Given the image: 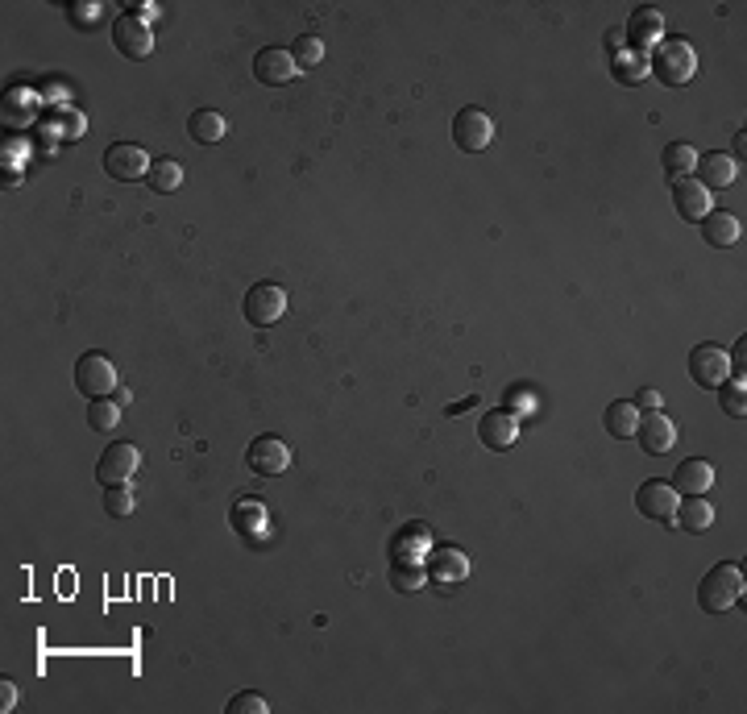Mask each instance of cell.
<instances>
[{
    "instance_id": "cell-1",
    "label": "cell",
    "mask_w": 747,
    "mask_h": 714,
    "mask_svg": "<svg viewBox=\"0 0 747 714\" xmlns=\"http://www.w3.org/2000/svg\"><path fill=\"white\" fill-rule=\"evenodd\" d=\"M648 71L660 79L664 88H685L689 79L698 75V50L689 46L685 38H669V34H664V42L648 54Z\"/></svg>"
},
{
    "instance_id": "cell-2",
    "label": "cell",
    "mask_w": 747,
    "mask_h": 714,
    "mask_svg": "<svg viewBox=\"0 0 747 714\" xmlns=\"http://www.w3.org/2000/svg\"><path fill=\"white\" fill-rule=\"evenodd\" d=\"M735 602H743V565L735 561H723V565H714L702 586H698V607L710 611V615H723L731 611Z\"/></svg>"
},
{
    "instance_id": "cell-3",
    "label": "cell",
    "mask_w": 747,
    "mask_h": 714,
    "mask_svg": "<svg viewBox=\"0 0 747 714\" xmlns=\"http://www.w3.org/2000/svg\"><path fill=\"white\" fill-rule=\"evenodd\" d=\"M75 391L79 395H88V399H108L117 387V366H113V357L92 349V353H83L79 362H75Z\"/></svg>"
},
{
    "instance_id": "cell-4",
    "label": "cell",
    "mask_w": 747,
    "mask_h": 714,
    "mask_svg": "<svg viewBox=\"0 0 747 714\" xmlns=\"http://www.w3.org/2000/svg\"><path fill=\"white\" fill-rule=\"evenodd\" d=\"M113 46H117L121 59H129V63L150 59V54H154V25L146 17H137L133 9L121 13L113 21Z\"/></svg>"
},
{
    "instance_id": "cell-5",
    "label": "cell",
    "mask_w": 747,
    "mask_h": 714,
    "mask_svg": "<svg viewBox=\"0 0 747 714\" xmlns=\"http://www.w3.org/2000/svg\"><path fill=\"white\" fill-rule=\"evenodd\" d=\"M241 312H245V320L254 328L279 324L283 312H287V291L279 283H254L245 291V299H241Z\"/></svg>"
},
{
    "instance_id": "cell-6",
    "label": "cell",
    "mask_w": 747,
    "mask_h": 714,
    "mask_svg": "<svg viewBox=\"0 0 747 714\" xmlns=\"http://www.w3.org/2000/svg\"><path fill=\"white\" fill-rule=\"evenodd\" d=\"M677 503H681V494L673 490L669 478H648V482H640V490H635V511H640L644 519H652V524L673 528Z\"/></svg>"
},
{
    "instance_id": "cell-7",
    "label": "cell",
    "mask_w": 747,
    "mask_h": 714,
    "mask_svg": "<svg viewBox=\"0 0 747 714\" xmlns=\"http://www.w3.org/2000/svg\"><path fill=\"white\" fill-rule=\"evenodd\" d=\"M150 167H154V158L133 142H117L104 150V175L117 183H142L150 175Z\"/></svg>"
},
{
    "instance_id": "cell-8",
    "label": "cell",
    "mask_w": 747,
    "mask_h": 714,
    "mask_svg": "<svg viewBox=\"0 0 747 714\" xmlns=\"http://www.w3.org/2000/svg\"><path fill=\"white\" fill-rule=\"evenodd\" d=\"M689 378L698 382L702 391H718L723 382L731 378V357L723 345H694V353H689Z\"/></svg>"
},
{
    "instance_id": "cell-9",
    "label": "cell",
    "mask_w": 747,
    "mask_h": 714,
    "mask_svg": "<svg viewBox=\"0 0 747 714\" xmlns=\"http://www.w3.org/2000/svg\"><path fill=\"white\" fill-rule=\"evenodd\" d=\"M453 142L465 154H482L494 142V121H490L486 108H474V104L461 108V113L453 117Z\"/></svg>"
},
{
    "instance_id": "cell-10",
    "label": "cell",
    "mask_w": 747,
    "mask_h": 714,
    "mask_svg": "<svg viewBox=\"0 0 747 714\" xmlns=\"http://www.w3.org/2000/svg\"><path fill=\"white\" fill-rule=\"evenodd\" d=\"M245 465H249L254 474H262V478L287 474V470H291V449H287V441H279L274 432L254 436V441H249V449H245Z\"/></svg>"
},
{
    "instance_id": "cell-11",
    "label": "cell",
    "mask_w": 747,
    "mask_h": 714,
    "mask_svg": "<svg viewBox=\"0 0 747 714\" xmlns=\"http://www.w3.org/2000/svg\"><path fill=\"white\" fill-rule=\"evenodd\" d=\"M137 465H142V449L129 445V441H117V445H108L96 461V482L100 486H125L133 474H137Z\"/></svg>"
},
{
    "instance_id": "cell-12",
    "label": "cell",
    "mask_w": 747,
    "mask_h": 714,
    "mask_svg": "<svg viewBox=\"0 0 747 714\" xmlns=\"http://www.w3.org/2000/svg\"><path fill=\"white\" fill-rule=\"evenodd\" d=\"M424 573H428V582L436 586H457L469 578V557L461 553L457 544H436L424 553Z\"/></svg>"
},
{
    "instance_id": "cell-13",
    "label": "cell",
    "mask_w": 747,
    "mask_h": 714,
    "mask_svg": "<svg viewBox=\"0 0 747 714\" xmlns=\"http://www.w3.org/2000/svg\"><path fill=\"white\" fill-rule=\"evenodd\" d=\"M660 42H664V17H660V9L640 5V9L627 17V50L652 54Z\"/></svg>"
},
{
    "instance_id": "cell-14",
    "label": "cell",
    "mask_w": 747,
    "mask_h": 714,
    "mask_svg": "<svg viewBox=\"0 0 747 714\" xmlns=\"http://www.w3.org/2000/svg\"><path fill=\"white\" fill-rule=\"evenodd\" d=\"M519 428H523V420L511 416L507 407H498V411H486V416L478 420V441H482L490 453H507V449L519 441Z\"/></svg>"
},
{
    "instance_id": "cell-15",
    "label": "cell",
    "mask_w": 747,
    "mask_h": 714,
    "mask_svg": "<svg viewBox=\"0 0 747 714\" xmlns=\"http://www.w3.org/2000/svg\"><path fill=\"white\" fill-rule=\"evenodd\" d=\"M635 436H640V449L648 457H664L677 445V424L664 416V411H640V428H635Z\"/></svg>"
},
{
    "instance_id": "cell-16",
    "label": "cell",
    "mask_w": 747,
    "mask_h": 714,
    "mask_svg": "<svg viewBox=\"0 0 747 714\" xmlns=\"http://www.w3.org/2000/svg\"><path fill=\"white\" fill-rule=\"evenodd\" d=\"M673 208H677L681 221H689V225H702L706 212H714V208H710V191H706L694 175L673 179Z\"/></svg>"
},
{
    "instance_id": "cell-17",
    "label": "cell",
    "mask_w": 747,
    "mask_h": 714,
    "mask_svg": "<svg viewBox=\"0 0 747 714\" xmlns=\"http://www.w3.org/2000/svg\"><path fill=\"white\" fill-rule=\"evenodd\" d=\"M694 179L710 191H723V187H731L735 179H739V162L731 158V154H723V150H710V154H698V167H694Z\"/></svg>"
},
{
    "instance_id": "cell-18",
    "label": "cell",
    "mask_w": 747,
    "mask_h": 714,
    "mask_svg": "<svg viewBox=\"0 0 747 714\" xmlns=\"http://www.w3.org/2000/svg\"><path fill=\"white\" fill-rule=\"evenodd\" d=\"M254 75H258V84L279 88V84H291V79L299 75V63L291 59V50L266 46V50H258V59H254Z\"/></svg>"
},
{
    "instance_id": "cell-19",
    "label": "cell",
    "mask_w": 747,
    "mask_h": 714,
    "mask_svg": "<svg viewBox=\"0 0 747 714\" xmlns=\"http://www.w3.org/2000/svg\"><path fill=\"white\" fill-rule=\"evenodd\" d=\"M714 486V465L702 457H685L677 470H673V490L677 494H702Z\"/></svg>"
},
{
    "instance_id": "cell-20",
    "label": "cell",
    "mask_w": 747,
    "mask_h": 714,
    "mask_svg": "<svg viewBox=\"0 0 747 714\" xmlns=\"http://www.w3.org/2000/svg\"><path fill=\"white\" fill-rule=\"evenodd\" d=\"M673 519H677V528L702 536V532L714 528V507L706 503V494H685V499L677 503V515H673Z\"/></svg>"
},
{
    "instance_id": "cell-21",
    "label": "cell",
    "mask_w": 747,
    "mask_h": 714,
    "mask_svg": "<svg viewBox=\"0 0 747 714\" xmlns=\"http://www.w3.org/2000/svg\"><path fill=\"white\" fill-rule=\"evenodd\" d=\"M702 237H706V245H714V250H731V245L743 237V225H739L735 212H706Z\"/></svg>"
},
{
    "instance_id": "cell-22",
    "label": "cell",
    "mask_w": 747,
    "mask_h": 714,
    "mask_svg": "<svg viewBox=\"0 0 747 714\" xmlns=\"http://www.w3.org/2000/svg\"><path fill=\"white\" fill-rule=\"evenodd\" d=\"M606 432L615 436V441H631L635 428H640V407H635L631 399H615V403H606V416H602Z\"/></svg>"
},
{
    "instance_id": "cell-23",
    "label": "cell",
    "mask_w": 747,
    "mask_h": 714,
    "mask_svg": "<svg viewBox=\"0 0 747 714\" xmlns=\"http://www.w3.org/2000/svg\"><path fill=\"white\" fill-rule=\"evenodd\" d=\"M611 75L619 79L623 88H640L644 79L652 75V71H648V54H635V50H627V46L615 50V54H611Z\"/></svg>"
},
{
    "instance_id": "cell-24",
    "label": "cell",
    "mask_w": 747,
    "mask_h": 714,
    "mask_svg": "<svg viewBox=\"0 0 747 714\" xmlns=\"http://www.w3.org/2000/svg\"><path fill=\"white\" fill-rule=\"evenodd\" d=\"M187 133H191V142H200V146H216L220 137L229 133V121L220 117L216 108H200V113H191Z\"/></svg>"
},
{
    "instance_id": "cell-25",
    "label": "cell",
    "mask_w": 747,
    "mask_h": 714,
    "mask_svg": "<svg viewBox=\"0 0 747 714\" xmlns=\"http://www.w3.org/2000/svg\"><path fill=\"white\" fill-rule=\"evenodd\" d=\"M229 524H233V532H241V536H262L270 519H266V507H262L258 499H237L233 511H229Z\"/></svg>"
},
{
    "instance_id": "cell-26",
    "label": "cell",
    "mask_w": 747,
    "mask_h": 714,
    "mask_svg": "<svg viewBox=\"0 0 747 714\" xmlns=\"http://www.w3.org/2000/svg\"><path fill=\"white\" fill-rule=\"evenodd\" d=\"M391 590L395 594H420L424 582H428V573H424V561H391Z\"/></svg>"
},
{
    "instance_id": "cell-27",
    "label": "cell",
    "mask_w": 747,
    "mask_h": 714,
    "mask_svg": "<svg viewBox=\"0 0 747 714\" xmlns=\"http://www.w3.org/2000/svg\"><path fill=\"white\" fill-rule=\"evenodd\" d=\"M146 183H150V191H158V196H171V191L183 187V167H179L175 158H154Z\"/></svg>"
},
{
    "instance_id": "cell-28",
    "label": "cell",
    "mask_w": 747,
    "mask_h": 714,
    "mask_svg": "<svg viewBox=\"0 0 747 714\" xmlns=\"http://www.w3.org/2000/svg\"><path fill=\"white\" fill-rule=\"evenodd\" d=\"M660 162H664V171H669V179H685V175H694V167H698V150L689 142H673V146H664Z\"/></svg>"
},
{
    "instance_id": "cell-29",
    "label": "cell",
    "mask_w": 747,
    "mask_h": 714,
    "mask_svg": "<svg viewBox=\"0 0 747 714\" xmlns=\"http://www.w3.org/2000/svg\"><path fill=\"white\" fill-rule=\"evenodd\" d=\"M121 424V403L108 395V399H88V428L96 432H113Z\"/></svg>"
},
{
    "instance_id": "cell-30",
    "label": "cell",
    "mask_w": 747,
    "mask_h": 714,
    "mask_svg": "<svg viewBox=\"0 0 747 714\" xmlns=\"http://www.w3.org/2000/svg\"><path fill=\"white\" fill-rule=\"evenodd\" d=\"M718 407H723V416H731V420H743L747 416V387L743 382H723L718 387Z\"/></svg>"
},
{
    "instance_id": "cell-31",
    "label": "cell",
    "mask_w": 747,
    "mask_h": 714,
    "mask_svg": "<svg viewBox=\"0 0 747 714\" xmlns=\"http://www.w3.org/2000/svg\"><path fill=\"white\" fill-rule=\"evenodd\" d=\"M291 59L299 63V71H303V67H320V63H324V42H320L316 34H303V38H295V46H291Z\"/></svg>"
},
{
    "instance_id": "cell-32",
    "label": "cell",
    "mask_w": 747,
    "mask_h": 714,
    "mask_svg": "<svg viewBox=\"0 0 747 714\" xmlns=\"http://www.w3.org/2000/svg\"><path fill=\"white\" fill-rule=\"evenodd\" d=\"M104 511L113 519H129L133 515V490L129 482L125 486H104Z\"/></svg>"
},
{
    "instance_id": "cell-33",
    "label": "cell",
    "mask_w": 747,
    "mask_h": 714,
    "mask_svg": "<svg viewBox=\"0 0 747 714\" xmlns=\"http://www.w3.org/2000/svg\"><path fill=\"white\" fill-rule=\"evenodd\" d=\"M229 714H270V702L262 694H237L229 698Z\"/></svg>"
},
{
    "instance_id": "cell-34",
    "label": "cell",
    "mask_w": 747,
    "mask_h": 714,
    "mask_svg": "<svg viewBox=\"0 0 747 714\" xmlns=\"http://www.w3.org/2000/svg\"><path fill=\"white\" fill-rule=\"evenodd\" d=\"M727 357H731V374H735V382H743V374H747V337H739V345H735Z\"/></svg>"
},
{
    "instance_id": "cell-35",
    "label": "cell",
    "mask_w": 747,
    "mask_h": 714,
    "mask_svg": "<svg viewBox=\"0 0 747 714\" xmlns=\"http://www.w3.org/2000/svg\"><path fill=\"white\" fill-rule=\"evenodd\" d=\"M532 407H536V403H532V395H528V391H515V395H511V407H507V411H511V416H519V420H523V416H528Z\"/></svg>"
},
{
    "instance_id": "cell-36",
    "label": "cell",
    "mask_w": 747,
    "mask_h": 714,
    "mask_svg": "<svg viewBox=\"0 0 747 714\" xmlns=\"http://www.w3.org/2000/svg\"><path fill=\"white\" fill-rule=\"evenodd\" d=\"M631 403H635V407H640V411H660V391L644 387V391H640V395H635Z\"/></svg>"
},
{
    "instance_id": "cell-37",
    "label": "cell",
    "mask_w": 747,
    "mask_h": 714,
    "mask_svg": "<svg viewBox=\"0 0 747 714\" xmlns=\"http://www.w3.org/2000/svg\"><path fill=\"white\" fill-rule=\"evenodd\" d=\"M17 702V685L9 677H0V710H9Z\"/></svg>"
},
{
    "instance_id": "cell-38",
    "label": "cell",
    "mask_w": 747,
    "mask_h": 714,
    "mask_svg": "<svg viewBox=\"0 0 747 714\" xmlns=\"http://www.w3.org/2000/svg\"><path fill=\"white\" fill-rule=\"evenodd\" d=\"M465 407H478V391H474V395H469V399H461V403H453V407H449V416H461V411H465Z\"/></svg>"
},
{
    "instance_id": "cell-39",
    "label": "cell",
    "mask_w": 747,
    "mask_h": 714,
    "mask_svg": "<svg viewBox=\"0 0 747 714\" xmlns=\"http://www.w3.org/2000/svg\"><path fill=\"white\" fill-rule=\"evenodd\" d=\"M743 154H747V137L739 133V137H735V154H731V158H735V162H743Z\"/></svg>"
}]
</instances>
